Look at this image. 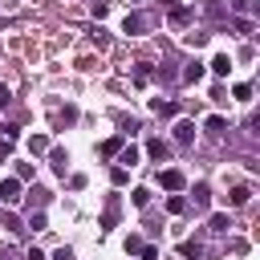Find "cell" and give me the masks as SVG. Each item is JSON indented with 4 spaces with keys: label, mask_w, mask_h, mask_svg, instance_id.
I'll return each mask as SVG.
<instances>
[{
    "label": "cell",
    "mask_w": 260,
    "mask_h": 260,
    "mask_svg": "<svg viewBox=\"0 0 260 260\" xmlns=\"http://www.w3.org/2000/svg\"><path fill=\"white\" fill-rule=\"evenodd\" d=\"M158 183H162V191H183L187 187V175L179 167H167V171H158Z\"/></svg>",
    "instance_id": "6da1fadb"
},
{
    "label": "cell",
    "mask_w": 260,
    "mask_h": 260,
    "mask_svg": "<svg viewBox=\"0 0 260 260\" xmlns=\"http://www.w3.org/2000/svg\"><path fill=\"white\" fill-rule=\"evenodd\" d=\"M20 195H24L20 179H4V183H0V203H4V207H16V203H20Z\"/></svg>",
    "instance_id": "7a4b0ae2"
},
{
    "label": "cell",
    "mask_w": 260,
    "mask_h": 260,
    "mask_svg": "<svg viewBox=\"0 0 260 260\" xmlns=\"http://www.w3.org/2000/svg\"><path fill=\"white\" fill-rule=\"evenodd\" d=\"M142 28H146V16H142V12H126V16H122V32H130V37H138Z\"/></svg>",
    "instance_id": "3957f363"
},
{
    "label": "cell",
    "mask_w": 260,
    "mask_h": 260,
    "mask_svg": "<svg viewBox=\"0 0 260 260\" xmlns=\"http://www.w3.org/2000/svg\"><path fill=\"white\" fill-rule=\"evenodd\" d=\"M146 154H150L154 162H167V158H171V146H167L162 138H150V142H146Z\"/></svg>",
    "instance_id": "277c9868"
},
{
    "label": "cell",
    "mask_w": 260,
    "mask_h": 260,
    "mask_svg": "<svg viewBox=\"0 0 260 260\" xmlns=\"http://www.w3.org/2000/svg\"><path fill=\"white\" fill-rule=\"evenodd\" d=\"M175 138H179V142H191V138H195V122H191V118H179V122H175Z\"/></svg>",
    "instance_id": "5b68a950"
},
{
    "label": "cell",
    "mask_w": 260,
    "mask_h": 260,
    "mask_svg": "<svg viewBox=\"0 0 260 260\" xmlns=\"http://www.w3.org/2000/svg\"><path fill=\"white\" fill-rule=\"evenodd\" d=\"M179 256H183V260H199V256H203V244H199V240H183V244H179Z\"/></svg>",
    "instance_id": "8992f818"
},
{
    "label": "cell",
    "mask_w": 260,
    "mask_h": 260,
    "mask_svg": "<svg viewBox=\"0 0 260 260\" xmlns=\"http://www.w3.org/2000/svg\"><path fill=\"white\" fill-rule=\"evenodd\" d=\"M211 73H215V77H228V73H232V57H228V53L211 57Z\"/></svg>",
    "instance_id": "52a82bcc"
},
{
    "label": "cell",
    "mask_w": 260,
    "mask_h": 260,
    "mask_svg": "<svg viewBox=\"0 0 260 260\" xmlns=\"http://www.w3.org/2000/svg\"><path fill=\"white\" fill-rule=\"evenodd\" d=\"M114 223H118V195H110V203L102 211V228H114Z\"/></svg>",
    "instance_id": "ba28073f"
},
{
    "label": "cell",
    "mask_w": 260,
    "mask_h": 260,
    "mask_svg": "<svg viewBox=\"0 0 260 260\" xmlns=\"http://www.w3.org/2000/svg\"><path fill=\"white\" fill-rule=\"evenodd\" d=\"M150 110H154V114H162V118H175V114H179V106H175V102H162V98H154V102H150Z\"/></svg>",
    "instance_id": "9c48e42d"
},
{
    "label": "cell",
    "mask_w": 260,
    "mask_h": 260,
    "mask_svg": "<svg viewBox=\"0 0 260 260\" xmlns=\"http://www.w3.org/2000/svg\"><path fill=\"white\" fill-rule=\"evenodd\" d=\"M98 150H102V158H114V154L122 150V134H114V138H106V142H102Z\"/></svg>",
    "instance_id": "30bf717a"
},
{
    "label": "cell",
    "mask_w": 260,
    "mask_h": 260,
    "mask_svg": "<svg viewBox=\"0 0 260 260\" xmlns=\"http://www.w3.org/2000/svg\"><path fill=\"white\" fill-rule=\"evenodd\" d=\"M49 162H53V171H57V175H65V171H69V154H65V150H49Z\"/></svg>",
    "instance_id": "8fae6325"
},
{
    "label": "cell",
    "mask_w": 260,
    "mask_h": 260,
    "mask_svg": "<svg viewBox=\"0 0 260 260\" xmlns=\"http://www.w3.org/2000/svg\"><path fill=\"white\" fill-rule=\"evenodd\" d=\"M183 81H187V85H195V81H203V65H199V61H191V65L183 69Z\"/></svg>",
    "instance_id": "7c38bea8"
},
{
    "label": "cell",
    "mask_w": 260,
    "mask_h": 260,
    "mask_svg": "<svg viewBox=\"0 0 260 260\" xmlns=\"http://www.w3.org/2000/svg\"><path fill=\"white\" fill-rule=\"evenodd\" d=\"M248 199H252V191H248V187H232V195H228V203H232V207H244Z\"/></svg>",
    "instance_id": "4fadbf2b"
},
{
    "label": "cell",
    "mask_w": 260,
    "mask_h": 260,
    "mask_svg": "<svg viewBox=\"0 0 260 260\" xmlns=\"http://www.w3.org/2000/svg\"><path fill=\"white\" fill-rule=\"evenodd\" d=\"M203 126H207L211 134H223V130H228V118H223V114H211V118H207Z\"/></svg>",
    "instance_id": "5bb4252c"
},
{
    "label": "cell",
    "mask_w": 260,
    "mask_h": 260,
    "mask_svg": "<svg viewBox=\"0 0 260 260\" xmlns=\"http://www.w3.org/2000/svg\"><path fill=\"white\" fill-rule=\"evenodd\" d=\"M45 150H49V138L45 134H32L28 138V154H45Z\"/></svg>",
    "instance_id": "9a60e30c"
},
{
    "label": "cell",
    "mask_w": 260,
    "mask_h": 260,
    "mask_svg": "<svg viewBox=\"0 0 260 260\" xmlns=\"http://www.w3.org/2000/svg\"><path fill=\"white\" fill-rule=\"evenodd\" d=\"M118 162H122V167H134V162H138V146H122V150H118Z\"/></svg>",
    "instance_id": "2e32d148"
},
{
    "label": "cell",
    "mask_w": 260,
    "mask_h": 260,
    "mask_svg": "<svg viewBox=\"0 0 260 260\" xmlns=\"http://www.w3.org/2000/svg\"><path fill=\"white\" fill-rule=\"evenodd\" d=\"M167 211H171V215H183V211H187V199H183V195H171V199H167Z\"/></svg>",
    "instance_id": "e0dca14e"
},
{
    "label": "cell",
    "mask_w": 260,
    "mask_h": 260,
    "mask_svg": "<svg viewBox=\"0 0 260 260\" xmlns=\"http://www.w3.org/2000/svg\"><path fill=\"white\" fill-rule=\"evenodd\" d=\"M232 93H236V102H252V85H248V81H240Z\"/></svg>",
    "instance_id": "ac0fdd59"
},
{
    "label": "cell",
    "mask_w": 260,
    "mask_h": 260,
    "mask_svg": "<svg viewBox=\"0 0 260 260\" xmlns=\"http://www.w3.org/2000/svg\"><path fill=\"white\" fill-rule=\"evenodd\" d=\"M207 199H211L207 195V183H195V207H207Z\"/></svg>",
    "instance_id": "d6986e66"
},
{
    "label": "cell",
    "mask_w": 260,
    "mask_h": 260,
    "mask_svg": "<svg viewBox=\"0 0 260 260\" xmlns=\"http://www.w3.org/2000/svg\"><path fill=\"white\" fill-rule=\"evenodd\" d=\"M228 228H232V223H228V215H223V211H215V215H211V232H228Z\"/></svg>",
    "instance_id": "ffe728a7"
},
{
    "label": "cell",
    "mask_w": 260,
    "mask_h": 260,
    "mask_svg": "<svg viewBox=\"0 0 260 260\" xmlns=\"http://www.w3.org/2000/svg\"><path fill=\"white\" fill-rule=\"evenodd\" d=\"M171 20H175V24H187V20H191V12H187V8H179V4H175V8H171Z\"/></svg>",
    "instance_id": "44dd1931"
},
{
    "label": "cell",
    "mask_w": 260,
    "mask_h": 260,
    "mask_svg": "<svg viewBox=\"0 0 260 260\" xmlns=\"http://www.w3.org/2000/svg\"><path fill=\"white\" fill-rule=\"evenodd\" d=\"M130 199H134V207H146V203H150V191H146V187H138Z\"/></svg>",
    "instance_id": "7402d4cb"
},
{
    "label": "cell",
    "mask_w": 260,
    "mask_h": 260,
    "mask_svg": "<svg viewBox=\"0 0 260 260\" xmlns=\"http://www.w3.org/2000/svg\"><path fill=\"white\" fill-rule=\"evenodd\" d=\"M0 138H4V142H16V126L4 122V126H0Z\"/></svg>",
    "instance_id": "603a6c76"
},
{
    "label": "cell",
    "mask_w": 260,
    "mask_h": 260,
    "mask_svg": "<svg viewBox=\"0 0 260 260\" xmlns=\"http://www.w3.org/2000/svg\"><path fill=\"white\" fill-rule=\"evenodd\" d=\"M28 228H32V232H45V211H37V215H28Z\"/></svg>",
    "instance_id": "cb8c5ba5"
},
{
    "label": "cell",
    "mask_w": 260,
    "mask_h": 260,
    "mask_svg": "<svg viewBox=\"0 0 260 260\" xmlns=\"http://www.w3.org/2000/svg\"><path fill=\"white\" fill-rule=\"evenodd\" d=\"M138 256H142V260H158V248H154V244H142Z\"/></svg>",
    "instance_id": "d4e9b609"
},
{
    "label": "cell",
    "mask_w": 260,
    "mask_h": 260,
    "mask_svg": "<svg viewBox=\"0 0 260 260\" xmlns=\"http://www.w3.org/2000/svg\"><path fill=\"white\" fill-rule=\"evenodd\" d=\"M187 45H195V49L207 45V32H187Z\"/></svg>",
    "instance_id": "484cf974"
},
{
    "label": "cell",
    "mask_w": 260,
    "mask_h": 260,
    "mask_svg": "<svg viewBox=\"0 0 260 260\" xmlns=\"http://www.w3.org/2000/svg\"><path fill=\"white\" fill-rule=\"evenodd\" d=\"M110 179H114V187H122L130 175H126V167H114V175H110Z\"/></svg>",
    "instance_id": "4316f807"
},
{
    "label": "cell",
    "mask_w": 260,
    "mask_h": 260,
    "mask_svg": "<svg viewBox=\"0 0 260 260\" xmlns=\"http://www.w3.org/2000/svg\"><path fill=\"white\" fill-rule=\"evenodd\" d=\"M138 248H142V236H126V252H130V256H134V252H138Z\"/></svg>",
    "instance_id": "83f0119b"
},
{
    "label": "cell",
    "mask_w": 260,
    "mask_h": 260,
    "mask_svg": "<svg viewBox=\"0 0 260 260\" xmlns=\"http://www.w3.org/2000/svg\"><path fill=\"white\" fill-rule=\"evenodd\" d=\"M236 32H240V37H248V32H252V20H244V16H240V20H236Z\"/></svg>",
    "instance_id": "f1b7e54d"
},
{
    "label": "cell",
    "mask_w": 260,
    "mask_h": 260,
    "mask_svg": "<svg viewBox=\"0 0 260 260\" xmlns=\"http://www.w3.org/2000/svg\"><path fill=\"white\" fill-rule=\"evenodd\" d=\"M93 45H98V49H106V45H110V37H106L102 28H93Z\"/></svg>",
    "instance_id": "f546056e"
},
{
    "label": "cell",
    "mask_w": 260,
    "mask_h": 260,
    "mask_svg": "<svg viewBox=\"0 0 260 260\" xmlns=\"http://www.w3.org/2000/svg\"><path fill=\"white\" fill-rule=\"evenodd\" d=\"M16 179H20V183H24V179H32V167H28V162H20V167H16Z\"/></svg>",
    "instance_id": "4dcf8cb0"
},
{
    "label": "cell",
    "mask_w": 260,
    "mask_h": 260,
    "mask_svg": "<svg viewBox=\"0 0 260 260\" xmlns=\"http://www.w3.org/2000/svg\"><path fill=\"white\" fill-rule=\"evenodd\" d=\"M106 12H110V4H106V0H93V16H98V20H102V16H106Z\"/></svg>",
    "instance_id": "1f68e13d"
},
{
    "label": "cell",
    "mask_w": 260,
    "mask_h": 260,
    "mask_svg": "<svg viewBox=\"0 0 260 260\" xmlns=\"http://www.w3.org/2000/svg\"><path fill=\"white\" fill-rule=\"evenodd\" d=\"M232 8H236V12H252L256 4H252V0H232Z\"/></svg>",
    "instance_id": "d6a6232c"
},
{
    "label": "cell",
    "mask_w": 260,
    "mask_h": 260,
    "mask_svg": "<svg viewBox=\"0 0 260 260\" xmlns=\"http://www.w3.org/2000/svg\"><path fill=\"white\" fill-rule=\"evenodd\" d=\"M24 260H49V256H45V252H37V248H28V252H24Z\"/></svg>",
    "instance_id": "836d02e7"
},
{
    "label": "cell",
    "mask_w": 260,
    "mask_h": 260,
    "mask_svg": "<svg viewBox=\"0 0 260 260\" xmlns=\"http://www.w3.org/2000/svg\"><path fill=\"white\" fill-rule=\"evenodd\" d=\"M8 102H12V93H8V85H0V110H4Z\"/></svg>",
    "instance_id": "e575fe53"
},
{
    "label": "cell",
    "mask_w": 260,
    "mask_h": 260,
    "mask_svg": "<svg viewBox=\"0 0 260 260\" xmlns=\"http://www.w3.org/2000/svg\"><path fill=\"white\" fill-rule=\"evenodd\" d=\"M53 260H73V252H69V248H57V256H53Z\"/></svg>",
    "instance_id": "d590c367"
},
{
    "label": "cell",
    "mask_w": 260,
    "mask_h": 260,
    "mask_svg": "<svg viewBox=\"0 0 260 260\" xmlns=\"http://www.w3.org/2000/svg\"><path fill=\"white\" fill-rule=\"evenodd\" d=\"M162 4H167V8H175V4H179V0H162Z\"/></svg>",
    "instance_id": "8d00e7d4"
},
{
    "label": "cell",
    "mask_w": 260,
    "mask_h": 260,
    "mask_svg": "<svg viewBox=\"0 0 260 260\" xmlns=\"http://www.w3.org/2000/svg\"><path fill=\"white\" fill-rule=\"evenodd\" d=\"M130 4H134V0H130Z\"/></svg>",
    "instance_id": "74e56055"
}]
</instances>
